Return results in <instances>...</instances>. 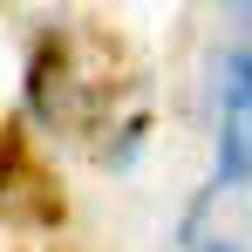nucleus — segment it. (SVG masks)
<instances>
[{
    "instance_id": "obj_2",
    "label": "nucleus",
    "mask_w": 252,
    "mask_h": 252,
    "mask_svg": "<svg viewBox=\"0 0 252 252\" xmlns=\"http://www.w3.org/2000/svg\"><path fill=\"white\" fill-rule=\"evenodd\" d=\"M28 191H48L34 157H28V136L7 123L0 129V218H34V225H55L48 205H28Z\"/></svg>"
},
{
    "instance_id": "obj_4",
    "label": "nucleus",
    "mask_w": 252,
    "mask_h": 252,
    "mask_svg": "<svg viewBox=\"0 0 252 252\" xmlns=\"http://www.w3.org/2000/svg\"><path fill=\"white\" fill-rule=\"evenodd\" d=\"M205 252H246L239 239H205Z\"/></svg>"
},
{
    "instance_id": "obj_3",
    "label": "nucleus",
    "mask_w": 252,
    "mask_h": 252,
    "mask_svg": "<svg viewBox=\"0 0 252 252\" xmlns=\"http://www.w3.org/2000/svg\"><path fill=\"white\" fill-rule=\"evenodd\" d=\"M225 7H232V21H239V34L252 41V0H225Z\"/></svg>"
},
{
    "instance_id": "obj_1",
    "label": "nucleus",
    "mask_w": 252,
    "mask_h": 252,
    "mask_svg": "<svg viewBox=\"0 0 252 252\" xmlns=\"http://www.w3.org/2000/svg\"><path fill=\"white\" fill-rule=\"evenodd\" d=\"M252 177V41L218 55V184Z\"/></svg>"
}]
</instances>
